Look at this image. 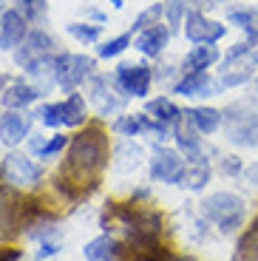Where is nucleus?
I'll list each match as a JSON object with an SVG mask.
<instances>
[{
  "label": "nucleus",
  "mask_w": 258,
  "mask_h": 261,
  "mask_svg": "<svg viewBox=\"0 0 258 261\" xmlns=\"http://www.w3.org/2000/svg\"><path fill=\"white\" fill-rule=\"evenodd\" d=\"M105 162H108V137L102 128H88L71 139L65 156V176L68 182L83 185V190H94Z\"/></svg>",
  "instance_id": "nucleus-1"
},
{
  "label": "nucleus",
  "mask_w": 258,
  "mask_h": 261,
  "mask_svg": "<svg viewBox=\"0 0 258 261\" xmlns=\"http://www.w3.org/2000/svg\"><path fill=\"white\" fill-rule=\"evenodd\" d=\"M204 216L213 219L224 233L236 230L244 219V204L236 193H213L204 199Z\"/></svg>",
  "instance_id": "nucleus-2"
},
{
  "label": "nucleus",
  "mask_w": 258,
  "mask_h": 261,
  "mask_svg": "<svg viewBox=\"0 0 258 261\" xmlns=\"http://www.w3.org/2000/svg\"><path fill=\"white\" fill-rule=\"evenodd\" d=\"M224 128H227V137L236 145H255L258 142V114L250 111V108L241 114H239V108H230L224 114Z\"/></svg>",
  "instance_id": "nucleus-3"
},
{
  "label": "nucleus",
  "mask_w": 258,
  "mask_h": 261,
  "mask_svg": "<svg viewBox=\"0 0 258 261\" xmlns=\"http://www.w3.org/2000/svg\"><path fill=\"white\" fill-rule=\"evenodd\" d=\"M91 68H94V60L83 57V54L57 57V83L63 85L65 91H74V88L91 74Z\"/></svg>",
  "instance_id": "nucleus-4"
},
{
  "label": "nucleus",
  "mask_w": 258,
  "mask_h": 261,
  "mask_svg": "<svg viewBox=\"0 0 258 261\" xmlns=\"http://www.w3.org/2000/svg\"><path fill=\"white\" fill-rule=\"evenodd\" d=\"M150 170L159 182H170V185H179L182 176H185V162H182L179 153L168 148H159L153 153V162H150Z\"/></svg>",
  "instance_id": "nucleus-5"
},
{
  "label": "nucleus",
  "mask_w": 258,
  "mask_h": 261,
  "mask_svg": "<svg viewBox=\"0 0 258 261\" xmlns=\"http://www.w3.org/2000/svg\"><path fill=\"white\" fill-rule=\"evenodd\" d=\"M116 83L122 85L125 94H131V97H145L150 88V68L148 65L122 63L116 68Z\"/></svg>",
  "instance_id": "nucleus-6"
},
{
  "label": "nucleus",
  "mask_w": 258,
  "mask_h": 261,
  "mask_svg": "<svg viewBox=\"0 0 258 261\" xmlns=\"http://www.w3.org/2000/svg\"><path fill=\"white\" fill-rule=\"evenodd\" d=\"M0 170H3V176L14 185H32L43 176V170H40L32 159L20 156V153H9V156L3 159V165H0Z\"/></svg>",
  "instance_id": "nucleus-7"
},
{
  "label": "nucleus",
  "mask_w": 258,
  "mask_h": 261,
  "mask_svg": "<svg viewBox=\"0 0 258 261\" xmlns=\"http://www.w3.org/2000/svg\"><path fill=\"white\" fill-rule=\"evenodd\" d=\"M29 37L26 32V17L20 12H14V9H9V12H3V17H0V48H14L20 46L23 40Z\"/></svg>",
  "instance_id": "nucleus-8"
},
{
  "label": "nucleus",
  "mask_w": 258,
  "mask_h": 261,
  "mask_svg": "<svg viewBox=\"0 0 258 261\" xmlns=\"http://www.w3.org/2000/svg\"><path fill=\"white\" fill-rule=\"evenodd\" d=\"M185 32L193 43H216V40L224 37V26L216 23V20H207L204 14H190Z\"/></svg>",
  "instance_id": "nucleus-9"
},
{
  "label": "nucleus",
  "mask_w": 258,
  "mask_h": 261,
  "mask_svg": "<svg viewBox=\"0 0 258 261\" xmlns=\"http://www.w3.org/2000/svg\"><path fill=\"white\" fill-rule=\"evenodd\" d=\"M48 48H51V37L45 32H32L26 40H23V46L17 48V54H14V60H17V65H32L34 60L45 57L48 54Z\"/></svg>",
  "instance_id": "nucleus-10"
},
{
  "label": "nucleus",
  "mask_w": 258,
  "mask_h": 261,
  "mask_svg": "<svg viewBox=\"0 0 258 261\" xmlns=\"http://www.w3.org/2000/svg\"><path fill=\"white\" fill-rule=\"evenodd\" d=\"M26 134H29V114L9 111L0 119V139L6 145H17L20 139H26Z\"/></svg>",
  "instance_id": "nucleus-11"
},
{
  "label": "nucleus",
  "mask_w": 258,
  "mask_h": 261,
  "mask_svg": "<svg viewBox=\"0 0 258 261\" xmlns=\"http://www.w3.org/2000/svg\"><path fill=\"white\" fill-rule=\"evenodd\" d=\"M91 99H94V105L99 108V114H116L122 108V99L111 94L105 77H94V83H91Z\"/></svg>",
  "instance_id": "nucleus-12"
},
{
  "label": "nucleus",
  "mask_w": 258,
  "mask_h": 261,
  "mask_svg": "<svg viewBox=\"0 0 258 261\" xmlns=\"http://www.w3.org/2000/svg\"><path fill=\"white\" fill-rule=\"evenodd\" d=\"M165 46H168V29L159 26V23L150 26V29H145V32L136 37V48H139L142 54H148V57H156Z\"/></svg>",
  "instance_id": "nucleus-13"
},
{
  "label": "nucleus",
  "mask_w": 258,
  "mask_h": 261,
  "mask_svg": "<svg viewBox=\"0 0 258 261\" xmlns=\"http://www.w3.org/2000/svg\"><path fill=\"white\" fill-rule=\"evenodd\" d=\"M176 91L185 94V97H199V94H213V80L207 77L204 71H193L190 77L179 80Z\"/></svg>",
  "instance_id": "nucleus-14"
},
{
  "label": "nucleus",
  "mask_w": 258,
  "mask_h": 261,
  "mask_svg": "<svg viewBox=\"0 0 258 261\" xmlns=\"http://www.w3.org/2000/svg\"><path fill=\"white\" fill-rule=\"evenodd\" d=\"M216 60H219V51H216L210 43H199V46H196L193 51L185 57V68L193 74V71H201V68H207V65H213Z\"/></svg>",
  "instance_id": "nucleus-15"
},
{
  "label": "nucleus",
  "mask_w": 258,
  "mask_h": 261,
  "mask_svg": "<svg viewBox=\"0 0 258 261\" xmlns=\"http://www.w3.org/2000/svg\"><path fill=\"white\" fill-rule=\"evenodd\" d=\"M37 94H40L37 88H32V85H26V83H17L3 94V105H6V108H23V105H29Z\"/></svg>",
  "instance_id": "nucleus-16"
},
{
  "label": "nucleus",
  "mask_w": 258,
  "mask_h": 261,
  "mask_svg": "<svg viewBox=\"0 0 258 261\" xmlns=\"http://www.w3.org/2000/svg\"><path fill=\"white\" fill-rule=\"evenodd\" d=\"M187 114H190L193 125L201 134H213L221 125V111H216V108H193V111H187Z\"/></svg>",
  "instance_id": "nucleus-17"
},
{
  "label": "nucleus",
  "mask_w": 258,
  "mask_h": 261,
  "mask_svg": "<svg viewBox=\"0 0 258 261\" xmlns=\"http://www.w3.org/2000/svg\"><path fill=\"white\" fill-rule=\"evenodd\" d=\"M227 68L224 74H221V83L224 85H241L244 80H250L252 74V63L250 60H244V63H236V60H224Z\"/></svg>",
  "instance_id": "nucleus-18"
},
{
  "label": "nucleus",
  "mask_w": 258,
  "mask_h": 261,
  "mask_svg": "<svg viewBox=\"0 0 258 261\" xmlns=\"http://www.w3.org/2000/svg\"><path fill=\"white\" fill-rule=\"evenodd\" d=\"M148 114H150V117H156L159 122H176V119L182 117L179 108H176L170 99H165V97L150 99V102H148Z\"/></svg>",
  "instance_id": "nucleus-19"
},
{
  "label": "nucleus",
  "mask_w": 258,
  "mask_h": 261,
  "mask_svg": "<svg viewBox=\"0 0 258 261\" xmlns=\"http://www.w3.org/2000/svg\"><path fill=\"white\" fill-rule=\"evenodd\" d=\"M83 119H85V99L80 94H71L63 102V125H80Z\"/></svg>",
  "instance_id": "nucleus-20"
},
{
  "label": "nucleus",
  "mask_w": 258,
  "mask_h": 261,
  "mask_svg": "<svg viewBox=\"0 0 258 261\" xmlns=\"http://www.w3.org/2000/svg\"><path fill=\"white\" fill-rule=\"evenodd\" d=\"M116 244L111 242L108 236H99V239H94V242L85 247V258L88 261H108L111 255H114Z\"/></svg>",
  "instance_id": "nucleus-21"
},
{
  "label": "nucleus",
  "mask_w": 258,
  "mask_h": 261,
  "mask_svg": "<svg viewBox=\"0 0 258 261\" xmlns=\"http://www.w3.org/2000/svg\"><path fill=\"white\" fill-rule=\"evenodd\" d=\"M207 179H210V170H207L204 162H193V168L187 170L185 168V176H182V182L187 185L190 190H201L207 185Z\"/></svg>",
  "instance_id": "nucleus-22"
},
{
  "label": "nucleus",
  "mask_w": 258,
  "mask_h": 261,
  "mask_svg": "<svg viewBox=\"0 0 258 261\" xmlns=\"http://www.w3.org/2000/svg\"><path fill=\"white\" fill-rule=\"evenodd\" d=\"M230 23L247 29V34H258V9H236L230 12Z\"/></svg>",
  "instance_id": "nucleus-23"
},
{
  "label": "nucleus",
  "mask_w": 258,
  "mask_h": 261,
  "mask_svg": "<svg viewBox=\"0 0 258 261\" xmlns=\"http://www.w3.org/2000/svg\"><path fill=\"white\" fill-rule=\"evenodd\" d=\"M236 261H258V224L241 239Z\"/></svg>",
  "instance_id": "nucleus-24"
},
{
  "label": "nucleus",
  "mask_w": 258,
  "mask_h": 261,
  "mask_svg": "<svg viewBox=\"0 0 258 261\" xmlns=\"http://www.w3.org/2000/svg\"><path fill=\"white\" fill-rule=\"evenodd\" d=\"M37 114H40V119H43V125H48V128H57V125H63V102L43 105Z\"/></svg>",
  "instance_id": "nucleus-25"
},
{
  "label": "nucleus",
  "mask_w": 258,
  "mask_h": 261,
  "mask_svg": "<svg viewBox=\"0 0 258 261\" xmlns=\"http://www.w3.org/2000/svg\"><path fill=\"white\" fill-rule=\"evenodd\" d=\"M131 43V34H119V37L108 40L105 46H99V57H116V54H122Z\"/></svg>",
  "instance_id": "nucleus-26"
},
{
  "label": "nucleus",
  "mask_w": 258,
  "mask_h": 261,
  "mask_svg": "<svg viewBox=\"0 0 258 261\" xmlns=\"http://www.w3.org/2000/svg\"><path fill=\"white\" fill-rule=\"evenodd\" d=\"M68 32L77 40H83V43H94V40L99 37V26H85V23H71Z\"/></svg>",
  "instance_id": "nucleus-27"
},
{
  "label": "nucleus",
  "mask_w": 258,
  "mask_h": 261,
  "mask_svg": "<svg viewBox=\"0 0 258 261\" xmlns=\"http://www.w3.org/2000/svg\"><path fill=\"white\" fill-rule=\"evenodd\" d=\"M159 14H162V6H150V9H145L139 17H136V23H134V29H150V26H156V20H159Z\"/></svg>",
  "instance_id": "nucleus-28"
},
{
  "label": "nucleus",
  "mask_w": 258,
  "mask_h": 261,
  "mask_svg": "<svg viewBox=\"0 0 258 261\" xmlns=\"http://www.w3.org/2000/svg\"><path fill=\"white\" fill-rule=\"evenodd\" d=\"M182 12H185V0H170V3H168V23H170L173 29H179Z\"/></svg>",
  "instance_id": "nucleus-29"
},
{
  "label": "nucleus",
  "mask_w": 258,
  "mask_h": 261,
  "mask_svg": "<svg viewBox=\"0 0 258 261\" xmlns=\"http://www.w3.org/2000/svg\"><path fill=\"white\" fill-rule=\"evenodd\" d=\"M65 148V137H54L51 142H45V148H43V156H57L60 150Z\"/></svg>",
  "instance_id": "nucleus-30"
},
{
  "label": "nucleus",
  "mask_w": 258,
  "mask_h": 261,
  "mask_svg": "<svg viewBox=\"0 0 258 261\" xmlns=\"http://www.w3.org/2000/svg\"><path fill=\"white\" fill-rule=\"evenodd\" d=\"M20 3H23V9H26L29 17H40V12H45L43 0H20Z\"/></svg>",
  "instance_id": "nucleus-31"
},
{
  "label": "nucleus",
  "mask_w": 258,
  "mask_h": 261,
  "mask_svg": "<svg viewBox=\"0 0 258 261\" xmlns=\"http://www.w3.org/2000/svg\"><path fill=\"white\" fill-rule=\"evenodd\" d=\"M20 250L17 247H0V261H17Z\"/></svg>",
  "instance_id": "nucleus-32"
},
{
  "label": "nucleus",
  "mask_w": 258,
  "mask_h": 261,
  "mask_svg": "<svg viewBox=\"0 0 258 261\" xmlns=\"http://www.w3.org/2000/svg\"><path fill=\"white\" fill-rule=\"evenodd\" d=\"M54 253H57V244L43 242V247H40V261H43V258H48V255H54Z\"/></svg>",
  "instance_id": "nucleus-33"
},
{
  "label": "nucleus",
  "mask_w": 258,
  "mask_h": 261,
  "mask_svg": "<svg viewBox=\"0 0 258 261\" xmlns=\"http://www.w3.org/2000/svg\"><path fill=\"white\" fill-rule=\"evenodd\" d=\"M3 85H6V77H3V74H0V91H3Z\"/></svg>",
  "instance_id": "nucleus-34"
},
{
  "label": "nucleus",
  "mask_w": 258,
  "mask_h": 261,
  "mask_svg": "<svg viewBox=\"0 0 258 261\" xmlns=\"http://www.w3.org/2000/svg\"><path fill=\"white\" fill-rule=\"evenodd\" d=\"M111 3H114V6H116V9H119V6H122V0H111Z\"/></svg>",
  "instance_id": "nucleus-35"
},
{
  "label": "nucleus",
  "mask_w": 258,
  "mask_h": 261,
  "mask_svg": "<svg viewBox=\"0 0 258 261\" xmlns=\"http://www.w3.org/2000/svg\"><path fill=\"white\" fill-rule=\"evenodd\" d=\"M252 60H255V63H258V46H255V51H252Z\"/></svg>",
  "instance_id": "nucleus-36"
},
{
  "label": "nucleus",
  "mask_w": 258,
  "mask_h": 261,
  "mask_svg": "<svg viewBox=\"0 0 258 261\" xmlns=\"http://www.w3.org/2000/svg\"><path fill=\"white\" fill-rule=\"evenodd\" d=\"M176 261H193V258H176Z\"/></svg>",
  "instance_id": "nucleus-37"
},
{
  "label": "nucleus",
  "mask_w": 258,
  "mask_h": 261,
  "mask_svg": "<svg viewBox=\"0 0 258 261\" xmlns=\"http://www.w3.org/2000/svg\"><path fill=\"white\" fill-rule=\"evenodd\" d=\"M204 3H219V0H204Z\"/></svg>",
  "instance_id": "nucleus-38"
},
{
  "label": "nucleus",
  "mask_w": 258,
  "mask_h": 261,
  "mask_svg": "<svg viewBox=\"0 0 258 261\" xmlns=\"http://www.w3.org/2000/svg\"><path fill=\"white\" fill-rule=\"evenodd\" d=\"M0 176H3V170H0Z\"/></svg>",
  "instance_id": "nucleus-39"
},
{
  "label": "nucleus",
  "mask_w": 258,
  "mask_h": 261,
  "mask_svg": "<svg viewBox=\"0 0 258 261\" xmlns=\"http://www.w3.org/2000/svg\"><path fill=\"white\" fill-rule=\"evenodd\" d=\"M0 3H3V0H0Z\"/></svg>",
  "instance_id": "nucleus-40"
}]
</instances>
